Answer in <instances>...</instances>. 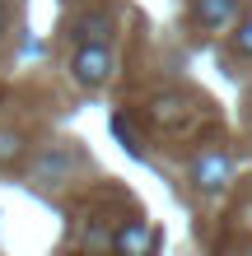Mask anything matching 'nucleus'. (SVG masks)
I'll return each mask as SVG.
<instances>
[{
  "label": "nucleus",
  "instance_id": "10",
  "mask_svg": "<svg viewBox=\"0 0 252 256\" xmlns=\"http://www.w3.org/2000/svg\"><path fill=\"white\" fill-rule=\"evenodd\" d=\"M5 19H10V14H5V0H0V33H5Z\"/></svg>",
  "mask_w": 252,
  "mask_h": 256
},
{
  "label": "nucleus",
  "instance_id": "4",
  "mask_svg": "<svg viewBox=\"0 0 252 256\" xmlns=\"http://www.w3.org/2000/svg\"><path fill=\"white\" fill-rule=\"evenodd\" d=\"M191 14L201 28H229L238 14V0H191Z\"/></svg>",
  "mask_w": 252,
  "mask_h": 256
},
{
  "label": "nucleus",
  "instance_id": "1",
  "mask_svg": "<svg viewBox=\"0 0 252 256\" xmlns=\"http://www.w3.org/2000/svg\"><path fill=\"white\" fill-rule=\"evenodd\" d=\"M70 74H75V84H84V88H103L112 80V52H108V42H80L75 56H70Z\"/></svg>",
  "mask_w": 252,
  "mask_h": 256
},
{
  "label": "nucleus",
  "instance_id": "7",
  "mask_svg": "<svg viewBox=\"0 0 252 256\" xmlns=\"http://www.w3.org/2000/svg\"><path fill=\"white\" fill-rule=\"evenodd\" d=\"M19 154H24V135L14 126H0V163H14Z\"/></svg>",
  "mask_w": 252,
  "mask_h": 256
},
{
  "label": "nucleus",
  "instance_id": "9",
  "mask_svg": "<svg viewBox=\"0 0 252 256\" xmlns=\"http://www.w3.org/2000/svg\"><path fill=\"white\" fill-rule=\"evenodd\" d=\"M233 42H238V52H243V56H252V19H247V24H238Z\"/></svg>",
  "mask_w": 252,
  "mask_h": 256
},
{
  "label": "nucleus",
  "instance_id": "5",
  "mask_svg": "<svg viewBox=\"0 0 252 256\" xmlns=\"http://www.w3.org/2000/svg\"><path fill=\"white\" fill-rule=\"evenodd\" d=\"M75 38H80V42H108V38H112V14H103V10L84 14V19L75 24Z\"/></svg>",
  "mask_w": 252,
  "mask_h": 256
},
{
  "label": "nucleus",
  "instance_id": "3",
  "mask_svg": "<svg viewBox=\"0 0 252 256\" xmlns=\"http://www.w3.org/2000/svg\"><path fill=\"white\" fill-rule=\"evenodd\" d=\"M150 247H154V228L145 219H131L112 233V252H122V256H150Z\"/></svg>",
  "mask_w": 252,
  "mask_h": 256
},
{
  "label": "nucleus",
  "instance_id": "8",
  "mask_svg": "<svg viewBox=\"0 0 252 256\" xmlns=\"http://www.w3.org/2000/svg\"><path fill=\"white\" fill-rule=\"evenodd\" d=\"M112 130H117V140H126V149H131V154H140V140H136V130H131V122H126V116H112Z\"/></svg>",
  "mask_w": 252,
  "mask_h": 256
},
{
  "label": "nucleus",
  "instance_id": "6",
  "mask_svg": "<svg viewBox=\"0 0 252 256\" xmlns=\"http://www.w3.org/2000/svg\"><path fill=\"white\" fill-rule=\"evenodd\" d=\"M66 168H70V154H66V149H47V154L38 158V177H61Z\"/></svg>",
  "mask_w": 252,
  "mask_h": 256
},
{
  "label": "nucleus",
  "instance_id": "2",
  "mask_svg": "<svg viewBox=\"0 0 252 256\" xmlns=\"http://www.w3.org/2000/svg\"><path fill=\"white\" fill-rule=\"evenodd\" d=\"M191 182H196L205 196H219L233 182V158L224 154V149H205V154H196V163H191Z\"/></svg>",
  "mask_w": 252,
  "mask_h": 256
}]
</instances>
